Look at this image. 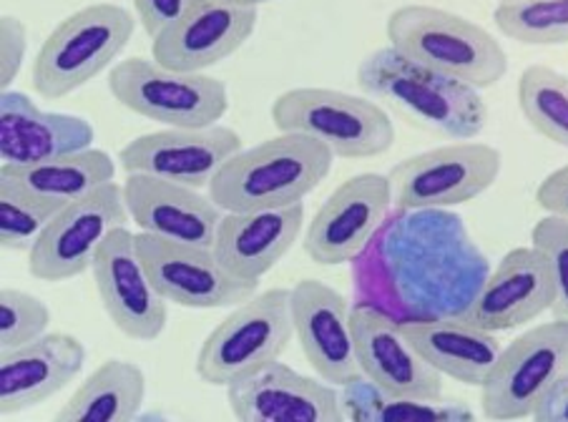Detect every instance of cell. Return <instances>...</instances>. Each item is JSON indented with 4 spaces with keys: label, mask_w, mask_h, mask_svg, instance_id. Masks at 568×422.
I'll return each instance as SVG.
<instances>
[{
    "label": "cell",
    "mask_w": 568,
    "mask_h": 422,
    "mask_svg": "<svg viewBox=\"0 0 568 422\" xmlns=\"http://www.w3.org/2000/svg\"><path fill=\"white\" fill-rule=\"evenodd\" d=\"M390 234H385V249H390V265L395 271V287L400 289L405 305L423 307L420 317L460 315L476 297L486 279L476 244L453 214L430 209V241L428 209L410 214L397 222Z\"/></svg>",
    "instance_id": "cell-1"
},
{
    "label": "cell",
    "mask_w": 568,
    "mask_h": 422,
    "mask_svg": "<svg viewBox=\"0 0 568 422\" xmlns=\"http://www.w3.org/2000/svg\"><path fill=\"white\" fill-rule=\"evenodd\" d=\"M357 86L435 136L470 141L488 124V109L476 89L408 61L390 45L365 55L357 65Z\"/></svg>",
    "instance_id": "cell-2"
},
{
    "label": "cell",
    "mask_w": 568,
    "mask_h": 422,
    "mask_svg": "<svg viewBox=\"0 0 568 422\" xmlns=\"http://www.w3.org/2000/svg\"><path fill=\"white\" fill-rule=\"evenodd\" d=\"M335 154L317 138L280 131L226 162L206 194L222 212L282 209L302 204L333 172Z\"/></svg>",
    "instance_id": "cell-3"
},
{
    "label": "cell",
    "mask_w": 568,
    "mask_h": 422,
    "mask_svg": "<svg viewBox=\"0 0 568 422\" xmlns=\"http://www.w3.org/2000/svg\"><path fill=\"white\" fill-rule=\"evenodd\" d=\"M387 45L435 73L476 91L496 86L508 73V53L486 28L433 6H400L387 16Z\"/></svg>",
    "instance_id": "cell-4"
},
{
    "label": "cell",
    "mask_w": 568,
    "mask_h": 422,
    "mask_svg": "<svg viewBox=\"0 0 568 422\" xmlns=\"http://www.w3.org/2000/svg\"><path fill=\"white\" fill-rule=\"evenodd\" d=\"M136 21L116 3H93L53 28L33 61L38 96L59 101L101 76L134 39Z\"/></svg>",
    "instance_id": "cell-5"
},
{
    "label": "cell",
    "mask_w": 568,
    "mask_h": 422,
    "mask_svg": "<svg viewBox=\"0 0 568 422\" xmlns=\"http://www.w3.org/2000/svg\"><path fill=\"white\" fill-rule=\"evenodd\" d=\"M272 124L317 138L335 158H375L395 144L393 119L371 96L300 86L272 101Z\"/></svg>",
    "instance_id": "cell-6"
},
{
    "label": "cell",
    "mask_w": 568,
    "mask_h": 422,
    "mask_svg": "<svg viewBox=\"0 0 568 422\" xmlns=\"http://www.w3.org/2000/svg\"><path fill=\"white\" fill-rule=\"evenodd\" d=\"M295 337L290 289L274 287L232 307L199 347L196 374L212 388H230L277 362Z\"/></svg>",
    "instance_id": "cell-7"
},
{
    "label": "cell",
    "mask_w": 568,
    "mask_h": 422,
    "mask_svg": "<svg viewBox=\"0 0 568 422\" xmlns=\"http://www.w3.org/2000/svg\"><path fill=\"white\" fill-rule=\"evenodd\" d=\"M109 91L124 109L166 128H206L230 111V93L220 79L164 69L139 55L113 65Z\"/></svg>",
    "instance_id": "cell-8"
},
{
    "label": "cell",
    "mask_w": 568,
    "mask_h": 422,
    "mask_svg": "<svg viewBox=\"0 0 568 422\" xmlns=\"http://www.w3.org/2000/svg\"><path fill=\"white\" fill-rule=\"evenodd\" d=\"M568 374V322L528 327L498 354L480 384V410L488 420L534 418L541 402Z\"/></svg>",
    "instance_id": "cell-9"
},
{
    "label": "cell",
    "mask_w": 568,
    "mask_h": 422,
    "mask_svg": "<svg viewBox=\"0 0 568 422\" xmlns=\"http://www.w3.org/2000/svg\"><path fill=\"white\" fill-rule=\"evenodd\" d=\"M504 154L483 141H453L403 158L387 174L397 212L450 209L486 194L498 182Z\"/></svg>",
    "instance_id": "cell-10"
},
{
    "label": "cell",
    "mask_w": 568,
    "mask_h": 422,
    "mask_svg": "<svg viewBox=\"0 0 568 422\" xmlns=\"http://www.w3.org/2000/svg\"><path fill=\"white\" fill-rule=\"evenodd\" d=\"M124 184L109 182L83 199L65 204L28 251V271L43 281H69L91 269L101 244L126 227Z\"/></svg>",
    "instance_id": "cell-11"
},
{
    "label": "cell",
    "mask_w": 568,
    "mask_h": 422,
    "mask_svg": "<svg viewBox=\"0 0 568 422\" xmlns=\"http://www.w3.org/2000/svg\"><path fill=\"white\" fill-rule=\"evenodd\" d=\"M136 249L166 302L186 309H226L257 295L260 281L234 277L212 247L161 239L139 231Z\"/></svg>",
    "instance_id": "cell-12"
},
{
    "label": "cell",
    "mask_w": 568,
    "mask_h": 422,
    "mask_svg": "<svg viewBox=\"0 0 568 422\" xmlns=\"http://www.w3.org/2000/svg\"><path fill=\"white\" fill-rule=\"evenodd\" d=\"M390 179L383 174L349 176L327 196L307 224L305 251L322 267L357 259L385 227L393 209Z\"/></svg>",
    "instance_id": "cell-13"
},
{
    "label": "cell",
    "mask_w": 568,
    "mask_h": 422,
    "mask_svg": "<svg viewBox=\"0 0 568 422\" xmlns=\"http://www.w3.org/2000/svg\"><path fill=\"white\" fill-rule=\"evenodd\" d=\"M103 312L121 334L154 342L166 330L169 302L151 281L136 249V234L113 229L91 265Z\"/></svg>",
    "instance_id": "cell-14"
},
{
    "label": "cell",
    "mask_w": 568,
    "mask_h": 422,
    "mask_svg": "<svg viewBox=\"0 0 568 422\" xmlns=\"http://www.w3.org/2000/svg\"><path fill=\"white\" fill-rule=\"evenodd\" d=\"M242 152V136L230 126L164 128L136 136L119 152L126 174H146L156 179L210 189L216 172Z\"/></svg>",
    "instance_id": "cell-15"
},
{
    "label": "cell",
    "mask_w": 568,
    "mask_h": 422,
    "mask_svg": "<svg viewBox=\"0 0 568 422\" xmlns=\"http://www.w3.org/2000/svg\"><path fill=\"white\" fill-rule=\"evenodd\" d=\"M260 11L226 0H192L186 11L151 39V55L164 69L204 73L252 39Z\"/></svg>",
    "instance_id": "cell-16"
},
{
    "label": "cell",
    "mask_w": 568,
    "mask_h": 422,
    "mask_svg": "<svg viewBox=\"0 0 568 422\" xmlns=\"http://www.w3.org/2000/svg\"><path fill=\"white\" fill-rule=\"evenodd\" d=\"M353 334L359 374L390 395L438 400L443 374L423 360L405 327L373 305L353 307Z\"/></svg>",
    "instance_id": "cell-17"
},
{
    "label": "cell",
    "mask_w": 568,
    "mask_h": 422,
    "mask_svg": "<svg viewBox=\"0 0 568 422\" xmlns=\"http://www.w3.org/2000/svg\"><path fill=\"white\" fill-rule=\"evenodd\" d=\"M226 402L240 422H345L335 384L307 378L284 362L232 382Z\"/></svg>",
    "instance_id": "cell-18"
},
{
    "label": "cell",
    "mask_w": 568,
    "mask_h": 422,
    "mask_svg": "<svg viewBox=\"0 0 568 422\" xmlns=\"http://www.w3.org/2000/svg\"><path fill=\"white\" fill-rule=\"evenodd\" d=\"M290 309L302 354L322 380L343 388L359 374L353 309L320 279H302L290 289Z\"/></svg>",
    "instance_id": "cell-19"
},
{
    "label": "cell",
    "mask_w": 568,
    "mask_h": 422,
    "mask_svg": "<svg viewBox=\"0 0 568 422\" xmlns=\"http://www.w3.org/2000/svg\"><path fill=\"white\" fill-rule=\"evenodd\" d=\"M554 281L536 247H516L483 279L460 317L486 332L518 330L551 312Z\"/></svg>",
    "instance_id": "cell-20"
},
{
    "label": "cell",
    "mask_w": 568,
    "mask_h": 422,
    "mask_svg": "<svg viewBox=\"0 0 568 422\" xmlns=\"http://www.w3.org/2000/svg\"><path fill=\"white\" fill-rule=\"evenodd\" d=\"M87 368V347L73 334L49 332L0 358V415L13 418L59 395Z\"/></svg>",
    "instance_id": "cell-21"
},
{
    "label": "cell",
    "mask_w": 568,
    "mask_h": 422,
    "mask_svg": "<svg viewBox=\"0 0 568 422\" xmlns=\"http://www.w3.org/2000/svg\"><path fill=\"white\" fill-rule=\"evenodd\" d=\"M124 199L131 222L161 239L214 247L224 212L210 194L146 174H126Z\"/></svg>",
    "instance_id": "cell-22"
},
{
    "label": "cell",
    "mask_w": 568,
    "mask_h": 422,
    "mask_svg": "<svg viewBox=\"0 0 568 422\" xmlns=\"http://www.w3.org/2000/svg\"><path fill=\"white\" fill-rule=\"evenodd\" d=\"M305 229V202L282 209L224 212L214 255L234 277L260 281L290 255Z\"/></svg>",
    "instance_id": "cell-23"
},
{
    "label": "cell",
    "mask_w": 568,
    "mask_h": 422,
    "mask_svg": "<svg viewBox=\"0 0 568 422\" xmlns=\"http://www.w3.org/2000/svg\"><path fill=\"white\" fill-rule=\"evenodd\" d=\"M97 131L87 119L38 109L18 91L0 99V158L3 166H28L91 148Z\"/></svg>",
    "instance_id": "cell-24"
},
{
    "label": "cell",
    "mask_w": 568,
    "mask_h": 422,
    "mask_svg": "<svg viewBox=\"0 0 568 422\" xmlns=\"http://www.w3.org/2000/svg\"><path fill=\"white\" fill-rule=\"evenodd\" d=\"M415 350L443 378H450L470 388H480L498 362L500 347L494 332L463 320L460 315L418 317L403 322Z\"/></svg>",
    "instance_id": "cell-25"
},
{
    "label": "cell",
    "mask_w": 568,
    "mask_h": 422,
    "mask_svg": "<svg viewBox=\"0 0 568 422\" xmlns=\"http://www.w3.org/2000/svg\"><path fill=\"white\" fill-rule=\"evenodd\" d=\"M146 400V374L134 362L99 364L55 412V422H131Z\"/></svg>",
    "instance_id": "cell-26"
},
{
    "label": "cell",
    "mask_w": 568,
    "mask_h": 422,
    "mask_svg": "<svg viewBox=\"0 0 568 422\" xmlns=\"http://www.w3.org/2000/svg\"><path fill=\"white\" fill-rule=\"evenodd\" d=\"M3 174L16 176L18 182L31 186L38 194L49 196L61 204L83 199L91 192L101 189L103 184L113 182L116 164L101 148H83V152L63 154L28 166H3Z\"/></svg>",
    "instance_id": "cell-27"
},
{
    "label": "cell",
    "mask_w": 568,
    "mask_h": 422,
    "mask_svg": "<svg viewBox=\"0 0 568 422\" xmlns=\"http://www.w3.org/2000/svg\"><path fill=\"white\" fill-rule=\"evenodd\" d=\"M343 410L347 420L355 422H458L473 420L470 408L460 405L453 400H418V398H400L383 392L381 388L357 374L343 384Z\"/></svg>",
    "instance_id": "cell-28"
},
{
    "label": "cell",
    "mask_w": 568,
    "mask_h": 422,
    "mask_svg": "<svg viewBox=\"0 0 568 422\" xmlns=\"http://www.w3.org/2000/svg\"><path fill=\"white\" fill-rule=\"evenodd\" d=\"M518 106L536 134L568 148V76L534 63L518 79Z\"/></svg>",
    "instance_id": "cell-29"
},
{
    "label": "cell",
    "mask_w": 568,
    "mask_h": 422,
    "mask_svg": "<svg viewBox=\"0 0 568 422\" xmlns=\"http://www.w3.org/2000/svg\"><path fill=\"white\" fill-rule=\"evenodd\" d=\"M65 204L38 194L16 176L0 172V244L6 251L28 255Z\"/></svg>",
    "instance_id": "cell-30"
},
{
    "label": "cell",
    "mask_w": 568,
    "mask_h": 422,
    "mask_svg": "<svg viewBox=\"0 0 568 422\" xmlns=\"http://www.w3.org/2000/svg\"><path fill=\"white\" fill-rule=\"evenodd\" d=\"M494 23L520 45H568V0H500Z\"/></svg>",
    "instance_id": "cell-31"
},
{
    "label": "cell",
    "mask_w": 568,
    "mask_h": 422,
    "mask_svg": "<svg viewBox=\"0 0 568 422\" xmlns=\"http://www.w3.org/2000/svg\"><path fill=\"white\" fill-rule=\"evenodd\" d=\"M51 309L41 297L16 287H3L0 292V352L36 342L49 334Z\"/></svg>",
    "instance_id": "cell-32"
},
{
    "label": "cell",
    "mask_w": 568,
    "mask_h": 422,
    "mask_svg": "<svg viewBox=\"0 0 568 422\" xmlns=\"http://www.w3.org/2000/svg\"><path fill=\"white\" fill-rule=\"evenodd\" d=\"M531 247L541 251L554 281L551 317L568 322V219L546 214L534 224Z\"/></svg>",
    "instance_id": "cell-33"
},
{
    "label": "cell",
    "mask_w": 568,
    "mask_h": 422,
    "mask_svg": "<svg viewBox=\"0 0 568 422\" xmlns=\"http://www.w3.org/2000/svg\"><path fill=\"white\" fill-rule=\"evenodd\" d=\"M28 53V28L16 16H3L0 21V86L8 91L21 76Z\"/></svg>",
    "instance_id": "cell-34"
},
{
    "label": "cell",
    "mask_w": 568,
    "mask_h": 422,
    "mask_svg": "<svg viewBox=\"0 0 568 422\" xmlns=\"http://www.w3.org/2000/svg\"><path fill=\"white\" fill-rule=\"evenodd\" d=\"M131 3H134L149 39H156L166 25H172L186 11L192 0H131Z\"/></svg>",
    "instance_id": "cell-35"
},
{
    "label": "cell",
    "mask_w": 568,
    "mask_h": 422,
    "mask_svg": "<svg viewBox=\"0 0 568 422\" xmlns=\"http://www.w3.org/2000/svg\"><path fill=\"white\" fill-rule=\"evenodd\" d=\"M536 204L541 206L546 214L568 219V164L556 168L538 184L536 189Z\"/></svg>",
    "instance_id": "cell-36"
},
{
    "label": "cell",
    "mask_w": 568,
    "mask_h": 422,
    "mask_svg": "<svg viewBox=\"0 0 568 422\" xmlns=\"http://www.w3.org/2000/svg\"><path fill=\"white\" fill-rule=\"evenodd\" d=\"M534 420L538 422H568V374L548 392V398L536 410Z\"/></svg>",
    "instance_id": "cell-37"
},
{
    "label": "cell",
    "mask_w": 568,
    "mask_h": 422,
    "mask_svg": "<svg viewBox=\"0 0 568 422\" xmlns=\"http://www.w3.org/2000/svg\"><path fill=\"white\" fill-rule=\"evenodd\" d=\"M226 3L247 6V8H260V6H264V3H272V0H226Z\"/></svg>",
    "instance_id": "cell-38"
}]
</instances>
